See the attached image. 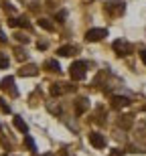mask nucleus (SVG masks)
I'll return each mask as SVG.
<instances>
[{
  "label": "nucleus",
  "instance_id": "nucleus-1",
  "mask_svg": "<svg viewBox=\"0 0 146 156\" xmlns=\"http://www.w3.org/2000/svg\"><path fill=\"white\" fill-rule=\"evenodd\" d=\"M85 71H87V63H83V61H75V63L69 67V75L73 81H79L85 77Z\"/></svg>",
  "mask_w": 146,
  "mask_h": 156
},
{
  "label": "nucleus",
  "instance_id": "nucleus-2",
  "mask_svg": "<svg viewBox=\"0 0 146 156\" xmlns=\"http://www.w3.org/2000/svg\"><path fill=\"white\" fill-rule=\"evenodd\" d=\"M114 51L118 53V57H126V55H130V53H132V47H130L126 41L118 39V41H114Z\"/></svg>",
  "mask_w": 146,
  "mask_h": 156
},
{
  "label": "nucleus",
  "instance_id": "nucleus-3",
  "mask_svg": "<svg viewBox=\"0 0 146 156\" xmlns=\"http://www.w3.org/2000/svg\"><path fill=\"white\" fill-rule=\"evenodd\" d=\"M105 35H108L105 29H91V30L85 33V41H89V43H98V41H101Z\"/></svg>",
  "mask_w": 146,
  "mask_h": 156
},
{
  "label": "nucleus",
  "instance_id": "nucleus-4",
  "mask_svg": "<svg viewBox=\"0 0 146 156\" xmlns=\"http://www.w3.org/2000/svg\"><path fill=\"white\" fill-rule=\"evenodd\" d=\"M89 142H91L94 148H104V146H105V138L99 132H91V134H89Z\"/></svg>",
  "mask_w": 146,
  "mask_h": 156
},
{
  "label": "nucleus",
  "instance_id": "nucleus-5",
  "mask_svg": "<svg viewBox=\"0 0 146 156\" xmlns=\"http://www.w3.org/2000/svg\"><path fill=\"white\" fill-rule=\"evenodd\" d=\"M112 105L114 108H126V105H130V99L126 95H114L112 98Z\"/></svg>",
  "mask_w": 146,
  "mask_h": 156
},
{
  "label": "nucleus",
  "instance_id": "nucleus-6",
  "mask_svg": "<svg viewBox=\"0 0 146 156\" xmlns=\"http://www.w3.org/2000/svg\"><path fill=\"white\" fill-rule=\"evenodd\" d=\"M89 108V99L87 98H81V99H77V104H75V114L77 116H81L83 112Z\"/></svg>",
  "mask_w": 146,
  "mask_h": 156
},
{
  "label": "nucleus",
  "instance_id": "nucleus-7",
  "mask_svg": "<svg viewBox=\"0 0 146 156\" xmlns=\"http://www.w3.org/2000/svg\"><path fill=\"white\" fill-rule=\"evenodd\" d=\"M12 124H14V128H16V130H20V132H23L24 136L29 134V126L24 124V120H23L20 116H14V120H12Z\"/></svg>",
  "mask_w": 146,
  "mask_h": 156
},
{
  "label": "nucleus",
  "instance_id": "nucleus-8",
  "mask_svg": "<svg viewBox=\"0 0 146 156\" xmlns=\"http://www.w3.org/2000/svg\"><path fill=\"white\" fill-rule=\"evenodd\" d=\"M57 53L61 55V57H71V55H75V49H73L71 45H65V47H61Z\"/></svg>",
  "mask_w": 146,
  "mask_h": 156
},
{
  "label": "nucleus",
  "instance_id": "nucleus-9",
  "mask_svg": "<svg viewBox=\"0 0 146 156\" xmlns=\"http://www.w3.org/2000/svg\"><path fill=\"white\" fill-rule=\"evenodd\" d=\"M110 4L112 10H118V12H124V2L122 0H112V2H108Z\"/></svg>",
  "mask_w": 146,
  "mask_h": 156
},
{
  "label": "nucleus",
  "instance_id": "nucleus-10",
  "mask_svg": "<svg viewBox=\"0 0 146 156\" xmlns=\"http://www.w3.org/2000/svg\"><path fill=\"white\" fill-rule=\"evenodd\" d=\"M24 146H27V148H29L30 152H37V144H35V140L30 138L29 134H27V136H24Z\"/></svg>",
  "mask_w": 146,
  "mask_h": 156
},
{
  "label": "nucleus",
  "instance_id": "nucleus-11",
  "mask_svg": "<svg viewBox=\"0 0 146 156\" xmlns=\"http://www.w3.org/2000/svg\"><path fill=\"white\" fill-rule=\"evenodd\" d=\"M12 83H14V77H4L2 83H0V87H2V89H12ZM12 91H14V89H12Z\"/></svg>",
  "mask_w": 146,
  "mask_h": 156
},
{
  "label": "nucleus",
  "instance_id": "nucleus-12",
  "mask_svg": "<svg viewBox=\"0 0 146 156\" xmlns=\"http://www.w3.org/2000/svg\"><path fill=\"white\" fill-rule=\"evenodd\" d=\"M45 67H47L49 71H55V73H59V71H61V67H59L57 61H47V63H45Z\"/></svg>",
  "mask_w": 146,
  "mask_h": 156
},
{
  "label": "nucleus",
  "instance_id": "nucleus-13",
  "mask_svg": "<svg viewBox=\"0 0 146 156\" xmlns=\"http://www.w3.org/2000/svg\"><path fill=\"white\" fill-rule=\"evenodd\" d=\"M10 27H29V23H27V18H12Z\"/></svg>",
  "mask_w": 146,
  "mask_h": 156
},
{
  "label": "nucleus",
  "instance_id": "nucleus-14",
  "mask_svg": "<svg viewBox=\"0 0 146 156\" xmlns=\"http://www.w3.org/2000/svg\"><path fill=\"white\" fill-rule=\"evenodd\" d=\"M35 73H37V65H29L20 71V75H35Z\"/></svg>",
  "mask_w": 146,
  "mask_h": 156
},
{
  "label": "nucleus",
  "instance_id": "nucleus-15",
  "mask_svg": "<svg viewBox=\"0 0 146 156\" xmlns=\"http://www.w3.org/2000/svg\"><path fill=\"white\" fill-rule=\"evenodd\" d=\"M8 63H10L8 57H6L4 53H0V69H8Z\"/></svg>",
  "mask_w": 146,
  "mask_h": 156
},
{
  "label": "nucleus",
  "instance_id": "nucleus-16",
  "mask_svg": "<svg viewBox=\"0 0 146 156\" xmlns=\"http://www.w3.org/2000/svg\"><path fill=\"white\" fill-rule=\"evenodd\" d=\"M39 27H43L45 30H53V23H49L47 18H41L39 20Z\"/></svg>",
  "mask_w": 146,
  "mask_h": 156
},
{
  "label": "nucleus",
  "instance_id": "nucleus-17",
  "mask_svg": "<svg viewBox=\"0 0 146 156\" xmlns=\"http://www.w3.org/2000/svg\"><path fill=\"white\" fill-rule=\"evenodd\" d=\"M61 93H63V87L59 85V83H55V85L51 87V95H55V98H57V95H61Z\"/></svg>",
  "mask_w": 146,
  "mask_h": 156
},
{
  "label": "nucleus",
  "instance_id": "nucleus-18",
  "mask_svg": "<svg viewBox=\"0 0 146 156\" xmlns=\"http://www.w3.org/2000/svg\"><path fill=\"white\" fill-rule=\"evenodd\" d=\"M0 110L4 112V114H10V105L6 104V99H2V98H0Z\"/></svg>",
  "mask_w": 146,
  "mask_h": 156
},
{
  "label": "nucleus",
  "instance_id": "nucleus-19",
  "mask_svg": "<svg viewBox=\"0 0 146 156\" xmlns=\"http://www.w3.org/2000/svg\"><path fill=\"white\" fill-rule=\"evenodd\" d=\"M16 59H20V61H24V59H27V53H24L23 49H16Z\"/></svg>",
  "mask_w": 146,
  "mask_h": 156
},
{
  "label": "nucleus",
  "instance_id": "nucleus-20",
  "mask_svg": "<svg viewBox=\"0 0 146 156\" xmlns=\"http://www.w3.org/2000/svg\"><path fill=\"white\" fill-rule=\"evenodd\" d=\"M140 59H142V63L146 65V51H140Z\"/></svg>",
  "mask_w": 146,
  "mask_h": 156
},
{
  "label": "nucleus",
  "instance_id": "nucleus-21",
  "mask_svg": "<svg viewBox=\"0 0 146 156\" xmlns=\"http://www.w3.org/2000/svg\"><path fill=\"white\" fill-rule=\"evenodd\" d=\"M0 41H2V43H6V35L2 33V30H0Z\"/></svg>",
  "mask_w": 146,
  "mask_h": 156
},
{
  "label": "nucleus",
  "instance_id": "nucleus-22",
  "mask_svg": "<svg viewBox=\"0 0 146 156\" xmlns=\"http://www.w3.org/2000/svg\"><path fill=\"white\" fill-rule=\"evenodd\" d=\"M112 156H122V152H112Z\"/></svg>",
  "mask_w": 146,
  "mask_h": 156
},
{
  "label": "nucleus",
  "instance_id": "nucleus-23",
  "mask_svg": "<svg viewBox=\"0 0 146 156\" xmlns=\"http://www.w3.org/2000/svg\"><path fill=\"white\" fill-rule=\"evenodd\" d=\"M43 156H51V154H43Z\"/></svg>",
  "mask_w": 146,
  "mask_h": 156
},
{
  "label": "nucleus",
  "instance_id": "nucleus-24",
  "mask_svg": "<svg viewBox=\"0 0 146 156\" xmlns=\"http://www.w3.org/2000/svg\"><path fill=\"white\" fill-rule=\"evenodd\" d=\"M0 130H2V124H0Z\"/></svg>",
  "mask_w": 146,
  "mask_h": 156
}]
</instances>
